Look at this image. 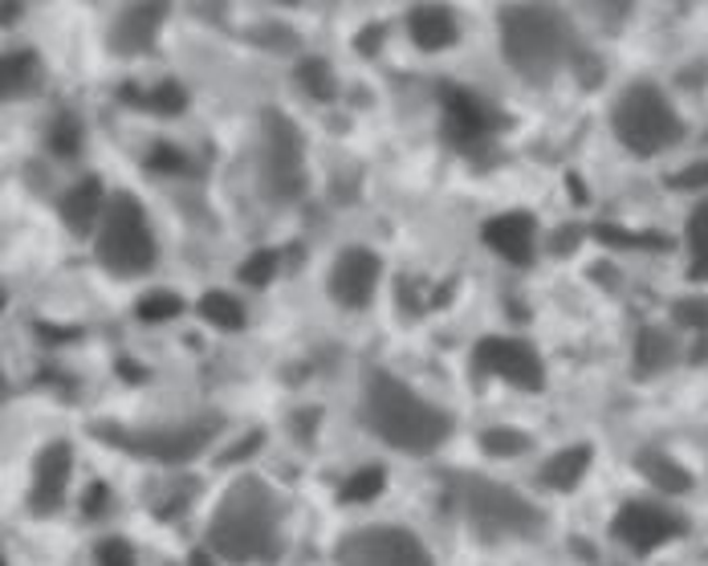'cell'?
<instances>
[{"label":"cell","instance_id":"836d02e7","mask_svg":"<svg viewBox=\"0 0 708 566\" xmlns=\"http://www.w3.org/2000/svg\"><path fill=\"white\" fill-rule=\"evenodd\" d=\"M672 319H676V326H684V331L708 334V298H680V302L672 305Z\"/></svg>","mask_w":708,"mask_h":566},{"label":"cell","instance_id":"b9f144b4","mask_svg":"<svg viewBox=\"0 0 708 566\" xmlns=\"http://www.w3.org/2000/svg\"><path fill=\"white\" fill-rule=\"evenodd\" d=\"M118 379H130V383H143V367L130 363V359H118Z\"/></svg>","mask_w":708,"mask_h":566},{"label":"cell","instance_id":"e575fe53","mask_svg":"<svg viewBox=\"0 0 708 566\" xmlns=\"http://www.w3.org/2000/svg\"><path fill=\"white\" fill-rule=\"evenodd\" d=\"M668 188H676V192H700V188H708V160H696V163H688L684 172L668 175Z\"/></svg>","mask_w":708,"mask_h":566},{"label":"cell","instance_id":"f546056e","mask_svg":"<svg viewBox=\"0 0 708 566\" xmlns=\"http://www.w3.org/2000/svg\"><path fill=\"white\" fill-rule=\"evenodd\" d=\"M603 245H615V249H672L664 233H627L619 224H594L591 229Z\"/></svg>","mask_w":708,"mask_h":566},{"label":"cell","instance_id":"f35d334b","mask_svg":"<svg viewBox=\"0 0 708 566\" xmlns=\"http://www.w3.org/2000/svg\"><path fill=\"white\" fill-rule=\"evenodd\" d=\"M383 33H387L383 25H367V30L359 33V54H362V58H371V54H375L379 42H383Z\"/></svg>","mask_w":708,"mask_h":566},{"label":"cell","instance_id":"7bdbcfd3","mask_svg":"<svg viewBox=\"0 0 708 566\" xmlns=\"http://www.w3.org/2000/svg\"><path fill=\"white\" fill-rule=\"evenodd\" d=\"M21 13H25V4H13V0H9V4H0V21H4V25H13Z\"/></svg>","mask_w":708,"mask_h":566},{"label":"cell","instance_id":"d6a6232c","mask_svg":"<svg viewBox=\"0 0 708 566\" xmlns=\"http://www.w3.org/2000/svg\"><path fill=\"white\" fill-rule=\"evenodd\" d=\"M277 265H281V253H277V249H257V253H253V257H245V262H241V281H245V286H269V281H274V274H277Z\"/></svg>","mask_w":708,"mask_h":566},{"label":"cell","instance_id":"83f0119b","mask_svg":"<svg viewBox=\"0 0 708 566\" xmlns=\"http://www.w3.org/2000/svg\"><path fill=\"white\" fill-rule=\"evenodd\" d=\"M383 485H387V473L383 465H362L359 473H350V481L338 489V501L343 506H362V501H375L383 494Z\"/></svg>","mask_w":708,"mask_h":566},{"label":"cell","instance_id":"484cf974","mask_svg":"<svg viewBox=\"0 0 708 566\" xmlns=\"http://www.w3.org/2000/svg\"><path fill=\"white\" fill-rule=\"evenodd\" d=\"M45 143H49V151L58 160H73L82 151V118L73 115V111H58V118L45 131Z\"/></svg>","mask_w":708,"mask_h":566},{"label":"cell","instance_id":"ba28073f","mask_svg":"<svg viewBox=\"0 0 708 566\" xmlns=\"http://www.w3.org/2000/svg\"><path fill=\"white\" fill-rule=\"evenodd\" d=\"M217 432V424H179V428H118V424H94V436L127 449L147 461H163V465H188L191 457L208 449V440Z\"/></svg>","mask_w":708,"mask_h":566},{"label":"cell","instance_id":"60d3db41","mask_svg":"<svg viewBox=\"0 0 708 566\" xmlns=\"http://www.w3.org/2000/svg\"><path fill=\"white\" fill-rule=\"evenodd\" d=\"M574 236H582L579 224H570V229H562V233L554 236V245H549V249H554V253H570V249H574Z\"/></svg>","mask_w":708,"mask_h":566},{"label":"cell","instance_id":"6da1fadb","mask_svg":"<svg viewBox=\"0 0 708 566\" xmlns=\"http://www.w3.org/2000/svg\"><path fill=\"white\" fill-rule=\"evenodd\" d=\"M362 424L383 444L407 452V457H428L452 436L449 412L428 404L404 379L387 376V371H371L367 388H362Z\"/></svg>","mask_w":708,"mask_h":566},{"label":"cell","instance_id":"74e56055","mask_svg":"<svg viewBox=\"0 0 708 566\" xmlns=\"http://www.w3.org/2000/svg\"><path fill=\"white\" fill-rule=\"evenodd\" d=\"M106 501H111V489L98 481L94 489H86V501H82V509H86L90 518H98V513H106Z\"/></svg>","mask_w":708,"mask_h":566},{"label":"cell","instance_id":"f1b7e54d","mask_svg":"<svg viewBox=\"0 0 708 566\" xmlns=\"http://www.w3.org/2000/svg\"><path fill=\"white\" fill-rule=\"evenodd\" d=\"M530 432H521V428H489V432H480V449L497 457V461H509V457H521V452H530Z\"/></svg>","mask_w":708,"mask_h":566},{"label":"cell","instance_id":"7402d4cb","mask_svg":"<svg viewBox=\"0 0 708 566\" xmlns=\"http://www.w3.org/2000/svg\"><path fill=\"white\" fill-rule=\"evenodd\" d=\"M591 457L594 449L591 444H574V449H562L558 457H549L546 469H542V485L546 489H558V494H570L582 477H587V469H591Z\"/></svg>","mask_w":708,"mask_h":566},{"label":"cell","instance_id":"ac0fdd59","mask_svg":"<svg viewBox=\"0 0 708 566\" xmlns=\"http://www.w3.org/2000/svg\"><path fill=\"white\" fill-rule=\"evenodd\" d=\"M106 188H102L98 175H86V180H78L66 196H61L58 212L66 220V229L78 236H90L94 224H102V212H106Z\"/></svg>","mask_w":708,"mask_h":566},{"label":"cell","instance_id":"8992f818","mask_svg":"<svg viewBox=\"0 0 708 566\" xmlns=\"http://www.w3.org/2000/svg\"><path fill=\"white\" fill-rule=\"evenodd\" d=\"M449 489H452V506L461 509L464 518L473 522V530H480L485 538H497V534L530 538L542 530V513L518 489H509V485L461 473V477H449Z\"/></svg>","mask_w":708,"mask_h":566},{"label":"cell","instance_id":"30bf717a","mask_svg":"<svg viewBox=\"0 0 708 566\" xmlns=\"http://www.w3.org/2000/svg\"><path fill=\"white\" fill-rule=\"evenodd\" d=\"M338 566H432V551L404 525H362L334 551Z\"/></svg>","mask_w":708,"mask_h":566},{"label":"cell","instance_id":"4316f807","mask_svg":"<svg viewBox=\"0 0 708 566\" xmlns=\"http://www.w3.org/2000/svg\"><path fill=\"white\" fill-rule=\"evenodd\" d=\"M200 319L220 326V331H241V326H245V305L236 302L232 293L208 290L200 298Z\"/></svg>","mask_w":708,"mask_h":566},{"label":"cell","instance_id":"1f68e13d","mask_svg":"<svg viewBox=\"0 0 708 566\" xmlns=\"http://www.w3.org/2000/svg\"><path fill=\"white\" fill-rule=\"evenodd\" d=\"M143 163H147V172L151 175H188L191 172L188 155H184L175 143H167V139H160V143L151 147Z\"/></svg>","mask_w":708,"mask_h":566},{"label":"cell","instance_id":"44dd1931","mask_svg":"<svg viewBox=\"0 0 708 566\" xmlns=\"http://www.w3.org/2000/svg\"><path fill=\"white\" fill-rule=\"evenodd\" d=\"M118 99L139 106V111H151V115H163V118H175L179 111H188V90L179 86L175 78H163L160 86L151 90H139V86H123Z\"/></svg>","mask_w":708,"mask_h":566},{"label":"cell","instance_id":"8d00e7d4","mask_svg":"<svg viewBox=\"0 0 708 566\" xmlns=\"http://www.w3.org/2000/svg\"><path fill=\"white\" fill-rule=\"evenodd\" d=\"M33 331H37V338H42V343H49V347H58V343H73V338H82V331H78V326H49V322H37Z\"/></svg>","mask_w":708,"mask_h":566},{"label":"cell","instance_id":"603a6c76","mask_svg":"<svg viewBox=\"0 0 708 566\" xmlns=\"http://www.w3.org/2000/svg\"><path fill=\"white\" fill-rule=\"evenodd\" d=\"M636 465H639V473L660 489V494H668V497H680V494H688L693 489V473L680 465L676 457H664V452H639L636 457Z\"/></svg>","mask_w":708,"mask_h":566},{"label":"cell","instance_id":"277c9868","mask_svg":"<svg viewBox=\"0 0 708 566\" xmlns=\"http://www.w3.org/2000/svg\"><path fill=\"white\" fill-rule=\"evenodd\" d=\"M611 127H615V139L643 160L684 139V118L676 115L672 99L655 82H631L623 90L611 111Z\"/></svg>","mask_w":708,"mask_h":566},{"label":"cell","instance_id":"f6af8a7d","mask_svg":"<svg viewBox=\"0 0 708 566\" xmlns=\"http://www.w3.org/2000/svg\"><path fill=\"white\" fill-rule=\"evenodd\" d=\"M188 566H217V563H212V554H208V551H196Z\"/></svg>","mask_w":708,"mask_h":566},{"label":"cell","instance_id":"5b68a950","mask_svg":"<svg viewBox=\"0 0 708 566\" xmlns=\"http://www.w3.org/2000/svg\"><path fill=\"white\" fill-rule=\"evenodd\" d=\"M94 257L118 277H143L155 265L160 249H155V233L147 224L143 200L135 192H115L111 196L98 224Z\"/></svg>","mask_w":708,"mask_h":566},{"label":"cell","instance_id":"7c38bea8","mask_svg":"<svg viewBox=\"0 0 708 566\" xmlns=\"http://www.w3.org/2000/svg\"><path fill=\"white\" fill-rule=\"evenodd\" d=\"M684 530H688V518L660 501H627L611 522V534L636 554L660 551L672 538H684Z\"/></svg>","mask_w":708,"mask_h":566},{"label":"cell","instance_id":"d6986e66","mask_svg":"<svg viewBox=\"0 0 708 566\" xmlns=\"http://www.w3.org/2000/svg\"><path fill=\"white\" fill-rule=\"evenodd\" d=\"M45 82V66L37 58V49H16V54H4L0 61V94L13 99H33Z\"/></svg>","mask_w":708,"mask_h":566},{"label":"cell","instance_id":"52a82bcc","mask_svg":"<svg viewBox=\"0 0 708 566\" xmlns=\"http://www.w3.org/2000/svg\"><path fill=\"white\" fill-rule=\"evenodd\" d=\"M260 192L286 204L305 192V135L286 111H260Z\"/></svg>","mask_w":708,"mask_h":566},{"label":"cell","instance_id":"4dcf8cb0","mask_svg":"<svg viewBox=\"0 0 708 566\" xmlns=\"http://www.w3.org/2000/svg\"><path fill=\"white\" fill-rule=\"evenodd\" d=\"M184 298L179 293H172V290H155V293H143L139 298V305H135V314L143 322H172V319H179L184 314Z\"/></svg>","mask_w":708,"mask_h":566},{"label":"cell","instance_id":"3957f363","mask_svg":"<svg viewBox=\"0 0 708 566\" xmlns=\"http://www.w3.org/2000/svg\"><path fill=\"white\" fill-rule=\"evenodd\" d=\"M208 546L224 563H253L277 554V497L260 477H236L208 522Z\"/></svg>","mask_w":708,"mask_h":566},{"label":"cell","instance_id":"ab89813d","mask_svg":"<svg viewBox=\"0 0 708 566\" xmlns=\"http://www.w3.org/2000/svg\"><path fill=\"white\" fill-rule=\"evenodd\" d=\"M260 436H265V432H248L245 440H241V444H236V449L224 457V461H241V457H248V452H257L260 449Z\"/></svg>","mask_w":708,"mask_h":566},{"label":"cell","instance_id":"ffe728a7","mask_svg":"<svg viewBox=\"0 0 708 566\" xmlns=\"http://www.w3.org/2000/svg\"><path fill=\"white\" fill-rule=\"evenodd\" d=\"M676 338L664 331V326H643V331L636 334V350H631V371H636V379H651L660 376V371H668V367L676 363Z\"/></svg>","mask_w":708,"mask_h":566},{"label":"cell","instance_id":"5bb4252c","mask_svg":"<svg viewBox=\"0 0 708 566\" xmlns=\"http://www.w3.org/2000/svg\"><path fill=\"white\" fill-rule=\"evenodd\" d=\"M70 473H73V449L66 440H54V444H45L37 452V461H33V485H30V509L37 518H49V513L61 509Z\"/></svg>","mask_w":708,"mask_h":566},{"label":"cell","instance_id":"4fadbf2b","mask_svg":"<svg viewBox=\"0 0 708 566\" xmlns=\"http://www.w3.org/2000/svg\"><path fill=\"white\" fill-rule=\"evenodd\" d=\"M379 277H383V262L371 249H343L330 269V298L347 310H362L375 298Z\"/></svg>","mask_w":708,"mask_h":566},{"label":"cell","instance_id":"d4e9b609","mask_svg":"<svg viewBox=\"0 0 708 566\" xmlns=\"http://www.w3.org/2000/svg\"><path fill=\"white\" fill-rule=\"evenodd\" d=\"M293 78H298V86H302L314 102L338 99V78H334V66L326 58H302L298 61V70H293Z\"/></svg>","mask_w":708,"mask_h":566},{"label":"cell","instance_id":"9a60e30c","mask_svg":"<svg viewBox=\"0 0 708 566\" xmlns=\"http://www.w3.org/2000/svg\"><path fill=\"white\" fill-rule=\"evenodd\" d=\"M485 245L497 253V257H506L509 265H534L537 257V220L530 212H501V217H492L485 229Z\"/></svg>","mask_w":708,"mask_h":566},{"label":"cell","instance_id":"8fae6325","mask_svg":"<svg viewBox=\"0 0 708 566\" xmlns=\"http://www.w3.org/2000/svg\"><path fill=\"white\" fill-rule=\"evenodd\" d=\"M473 371L506 379L518 392H542L546 388V363L525 338H501V334L480 338L473 347Z\"/></svg>","mask_w":708,"mask_h":566},{"label":"cell","instance_id":"2e32d148","mask_svg":"<svg viewBox=\"0 0 708 566\" xmlns=\"http://www.w3.org/2000/svg\"><path fill=\"white\" fill-rule=\"evenodd\" d=\"M163 21H167V4H127V9H118V16L111 21V49L115 54H147L155 37H160Z\"/></svg>","mask_w":708,"mask_h":566},{"label":"cell","instance_id":"ee69618b","mask_svg":"<svg viewBox=\"0 0 708 566\" xmlns=\"http://www.w3.org/2000/svg\"><path fill=\"white\" fill-rule=\"evenodd\" d=\"M566 188H570V196H574V200H587V188H582V180L574 172L566 175Z\"/></svg>","mask_w":708,"mask_h":566},{"label":"cell","instance_id":"7a4b0ae2","mask_svg":"<svg viewBox=\"0 0 708 566\" xmlns=\"http://www.w3.org/2000/svg\"><path fill=\"white\" fill-rule=\"evenodd\" d=\"M501 54L521 78L549 82L566 61H579V37L554 4H509L501 9Z\"/></svg>","mask_w":708,"mask_h":566},{"label":"cell","instance_id":"d590c367","mask_svg":"<svg viewBox=\"0 0 708 566\" xmlns=\"http://www.w3.org/2000/svg\"><path fill=\"white\" fill-rule=\"evenodd\" d=\"M98 566H135V551L123 538H106L98 546Z\"/></svg>","mask_w":708,"mask_h":566},{"label":"cell","instance_id":"9c48e42d","mask_svg":"<svg viewBox=\"0 0 708 566\" xmlns=\"http://www.w3.org/2000/svg\"><path fill=\"white\" fill-rule=\"evenodd\" d=\"M440 102H444V139L468 160H485L492 139L509 127V118L489 99H480L477 90L440 86Z\"/></svg>","mask_w":708,"mask_h":566},{"label":"cell","instance_id":"cb8c5ba5","mask_svg":"<svg viewBox=\"0 0 708 566\" xmlns=\"http://www.w3.org/2000/svg\"><path fill=\"white\" fill-rule=\"evenodd\" d=\"M684 241H688V277L693 281H708V200H700L693 208Z\"/></svg>","mask_w":708,"mask_h":566},{"label":"cell","instance_id":"e0dca14e","mask_svg":"<svg viewBox=\"0 0 708 566\" xmlns=\"http://www.w3.org/2000/svg\"><path fill=\"white\" fill-rule=\"evenodd\" d=\"M407 33L423 54H440V49H452L461 42V25H456V13L449 4H416L407 13Z\"/></svg>","mask_w":708,"mask_h":566}]
</instances>
